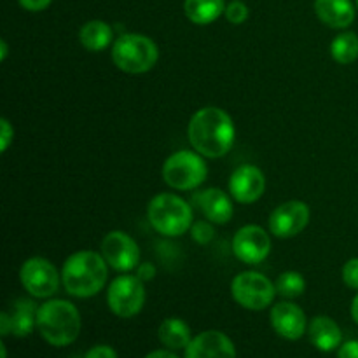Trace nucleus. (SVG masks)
I'll list each match as a JSON object with an SVG mask.
<instances>
[{
    "label": "nucleus",
    "mask_w": 358,
    "mask_h": 358,
    "mask_svg": "<svg viewBox=\"0 0 358 358\" xmlns=\"http://www.w3.org/2000/svg\"><path fill=\"white\" fill-rule=\"evenodd\" d=\"M315 13L322 23L338 30L348 28L357 16L352 0H315Z\"/></svg>",
    "instance_id": "obj_17"
},
{
    "label": "nucleus",
    "mask_w": 358,
    "mask_h": 358,
    "mask_svg": "<svg viewBox=\"0 0 358 358\" xmlns=\"http://www.w3.org/2000/svg\"><path fill=\"white\" fill-rule=\"evenodd\" d=\"M7 55H9V49H7V42L2 38V41H0V59H2V62H6Z\"/></svg>",
    "instance_id": "obj_36"
},
{
    "label": "nucleus",
    "mask_w": 358,
    "mask_h": 358,
    "mask_svg": "<svg viewBox=\"0 0 358 358\" xmlns=\"http://www.w3.org/2000/svg\"><path fill=\"white\" fill-rule=\"evenodd\" d=\"M112 38H114V30H112L110 24L101 20L87 21L79 30V42L91 52L107 49Z\"/></svg>",
    "instance_id": "obj_21"
},
{
    "label": "nucleus",
    "mask_w": 358,
    "mask_h": 358,
    "mask_svg": "<svg viewBox=\"0 0 358 358\" xmlns=\"http://www.w3.org/2000/svg\"><path fill=\"white\" fill-rule=\"evenodd\" d=\"M84 358H117V353H115L114 348H110V346L100 345L91 348Z\"/></svg>",
    "instance_id": "obj_30"
},
{
    "label": "nucleus",
    "mask_w": 358,
    "mask_h": 358,
    "mask_svg": "<svg viewBox=\"0 0 358 358\" xmlns=\"http://www.w3.org/2000/svg\"><path fill=\"white\" fill-rule=\"evenodd\" d=\"M224 14H226V20L231 24H241L248 20V14L250 13H248L247 3H243L241 0H233V2L226 6Z\"/></svg>",
    "instance_id": "obj_25"
},
{
    "label": "nucleus",
    "mask_w": 358,
    "mask_h": 358,
    "mask_svg": "<svg viewBox=\"0 0 358 358\" xmlns=\"http://www.w3.org/2000/svg\"><path fill=\"white\" fill-rule=\"evenodd\" d=\"M0 334H2V336H7V334H10L9 317H7V313H6V311H3V313L0 315Z\"/></svg>",
    "instance_id": "obj_33"
},
{
    "label": "nucleus",
    "mask_w": 358,
    "mask_h": 358,
    "mask_svg": "<svg viewBox=\"0 0 358 358\" xmlns=\"http://www.w3.org/2000/svg\"><path fill=\"white\" fill-rule=\"evenodd\" d=\"M145 358H178L175 353L168 352V350H156V352L149 353Z\"/></svg>",
    "instance_id": "obj_34"
},
{
    "label": "nucleus",
    "mask_w": 358,
    "mask_h": 358,
    "mask_svg": "<svg viewBox=\"0 0 358 358\" xmlns=\"http://www.w3.org/2000/svg\"><path fill=\"white\" fill-rule=\"evenodd\" d=\"M231 294L233 299L245 310L262 311L271 306L278 292L275 283L268 276L257 271H245L234 276L231 283Z\"/></svg>",
    "instance_id": "obj_7"
},
{
    "label": "nucleus",
    "mask_w": 358,
    "mask_h": 358,
    "mask_svg": "<svg viewBox=\"0 0 358 358\" xmlns=\"http://www.w3.org/2000/svg\"><path fill=\"white\" fill-rule=\"evenodd\" d=\"M147 219L159 234L177 238L192 227V206L180 196L161 192L154 196L147 206Z\"/></svg>",
    "instance_id": "obj_4"
},
{
    "label": "nucleus",
    "mask_w": 358,
    "mask_h": 358,
    "mask_svg": "<svg viewBox=\"0 0 358 358\" xmlns=\"http://www.w3.org/2000/svg\"><path fill=\"white\" fill-rule=\"evenodd\" d=\"M266 191V177L261 168L254 164H243L236 168L229 178V192L234 201L250 205L259 201Z\"/></svg>",
    "instance_id": "obj_13"
},
{
    "label": "nucleus",
    "mask_w": 358,
    "mask_h": 358,
    "mask_svg": "<svg viewBox=\"0 0 358 358\" xmlns=\"http://www.w3.org/2000/svg\"><path fill=\"white\" fill-rule=\"evenodd\" d=\"M37 329L51 346H69L79 338L80 313L65 299H49L37 311Z\"/></svg>",
    "instance_id": "obj_3"
},
{
    "label": "nucleus",
    "mask_w": 358,
    "mask_h": 358,
    "mask_svg": "<svg viewBox=\"0 0 358 358\" xmlns=\"http://www.w3.org/2000/svg\"><path fill=\"white\" fill-rule=\"evenodd\" d=\"M20 6L24 10H30V13H41V10L48 9L52 3V0H17Z\"/></svg>",
    "instance_id": "obj_29"
},
{
    "label": "nucleus",
    "mask_w": 358,
    "mask_h": 358,
    "mask_svg": "<svg viewBox=\"0 0 358 358\" xmlns=\"http://www.w3.org/2000/svg\"><path fill=\"white\" fill-rule=\"evenodd\" d=\"M271 325L276 334L289 341H297L306 332V315L297 304L290 301H282L271 310Z\"/></svg>",
    "instance_id": "obj_14"
},
{
    "label": "nucleus",
    "mask_w": 358,
    "mask_h": 358,
    "mask_svg": "<svg viewBox=\"0 0 358 358\" xmlns=\"http://www.w3.org/2000/svg\"><path fill=\"white\" fill-rule=\"evenodd\" d=\"M226 6V0H184V13L191 23L205 27L219 20Z\"/></svg>",
    "instance_id": "obj_20"
},
{
    "label": "nucleus",
    "mask_w": 358,
    "mask_h": 358,
    "mask_svg": "<svg viewBox=\"0 0 358 358\" xmlns=\"http://www.w3.org/2000/svg\"><path fill=\"white\" fill-rule=\"evenodd\" d=\"M352 317H353V320H355V324L358 325V294L353 297V301H352Z\"/></svg>",
    "instance_id": "obj_35"
},
{
    "label": "nucleus",
    "mask_w": 358,
    "mask_h": 358,
    "mask_svg": "<svg viewBox=\"0 0 358 358\" xmlns=\"http://www.w3.org/2000/svg\"><path fill=\"white\" fill-rule=\"evenodd\" d=\"M357 7H358V0H357Z\"/></svg>",
    "instance_id": "obj_38"
},
{
    "label": "nucleus",
    "mask_w": 358,
    "mask_h": 358,
    "mask_svg": "<svg viewBox=\"0 0 358 358\" xmlns=\"http://www.w3.org/2000/svg\"><path fill=\"white\" fill-rule=\"evenodd\" d=\"M338 358H358V341H346L341 345Z\"/></svg>",
    "instance_id": "obj_32"
},
{
    "label": "nucleus",
    "mask_w": 358,
    "mask_h": 358,
    "mask_svg": "<svg viewBox=\"0 0 358 358\" xmlns=\"http://www.w3.org/2000/svg\"><path fill=\"white\" fill-rule=\"evenodd\" d=\"M213 234H215V229L210 222L206 220H198V222L192 224L191 227V238L199 245H206L213 240Z\"/></svg>",
    "instance_id": "obj_26"
},
{
    "label": "nucleus",
    "mask_w": 358,
    "mask_h": 358,
    "mask_svg": "<svg viewBox=\"0 0 358 358\" xmlns=\"http://www.w3.org/2000/svg\"><path fill=\"white\" fill-rule=\"evenodd\" d=\"M208 175L203 156L194 150H177L163 164V180L177 191H194Z\"/></svg>",
    "instance_id": "obj_6"
},
{
    "label": "nucleus",
    "mask_w": 358,
    "mask_h": 358,
    "mask_svg": "<svg viewBox=\"0 0 358 358\" xmlns=\"http://www.w3.org/2000/svg\"><path fill=\"white\" fill-rule=\"evenodd\" d=\"M343 282L350 289L358 290V257L350 259L343 266Z\"/></svg>",
    "instance_id": "obj_27"
},
{
    "label": "nucleus",
    "mask_w": 358,
    "mask_h": 358,
    "mask_svg": "<svg viewBox=\"0 0 358 358\" xmlns=\"http://www.w3.org/2000/svg\"><path fill=\"white\" fill-rule=\"evenodd\" d=\"M159 341L170 350L187 348L189 343L192 341L191 329L180 318H166L159 325Z\"/></svg>",
    "instance_id": "obj_22"
},
{
    "label": "nucleus",
    "mask_w": 358,
    "mask_h": 358,
    "mask_svg": "<svg viewBox=\"0 0 358 358\" xmlns=\"http://www.w3.org/2000/svg\"><path fill=\"white\" fill-rule=\"evenodd\" d=\"M14 140V128L10 126L9 119H0V152H6Z\"/></svg>",
    "instance_id": "obj_28"
},
{
    "label": "nucleus",
    "mask_w": 358,
    "mask_h": 358,
    "mask_svg": "<svg viewBox=\"0 0 358 358\" xmlns=\"http://www.w3.org/2000/svg\"><path fill=\"white\" fill-rule=\"evenodd\" d=\"M37 311L38 306H35L34 301L30 299H17L13 303L9 311H6L9 317L10 334L16 338H27L37 327Z\"/></svg>",
    "instance_id": "obj_19"
},
{
    "label": "nucleus",
    "mask_w": 358,
    "mask_h": 358,
    "mask_svg": "<svg viewBox=\"0 0 358 358\" xmlns=\"http://www.w3.org/2000/svg\"><path fill=\"white\" fill-rule=\"evenodd\" d=\"M59 273L51 261L44 257H31L23 262L20 269L21 285L30 296L48 299L58 292Z\"/></svg>",
    "instance_id": "obj_9"
},
{
    "label": "nucleus",
    "mask_w": 358,
    "mask_h": 358,
    "mask_svg": "<svg viewBox=\"0 0 358 358\" xmlns=\"http://www.w3.org/2000/svg\"><path fill=\"white\" fill-rule=\"evenodd\" d=\"M271 252V238L261 226H243L233 238V254L243 264H261Z\"/></svg>",
    "instance_id": "obj_12"
},
{
    "label": "nucleus",
    "mask_w": 358,
    "mask_h": 358,
    "mask_svg": "<svg viewBox=\"0 0 358 358\" xmlns=\"http://www.w3.org/2000/svg\"><path fill=\"white\" fill-rule=\"evenodd\" d=\"M101 255L112 269L128 273L138 268L140 248L124 231H110L101 241Z\"/></svg>",
    "instance_id": "obj_10"
},
{
    "label": "nucleus",
    "mask_w": 358,
    "mask_h": 358,
    "mask_svg": "<svg viewBox=\"0 0 358 358\" xmlns=\"http://www.w3.org/2000/svg\"><path fill=\"white\" fill-rule=\"evenodd\" d=\"M159 58L156 42L142 34H122L112 44V62L121 72L145 73L154 69Z\"/></svg>",
    "instance_id": "obj_5"
},
{
    "label": "nucleus",
    "mask_w": 358,
    "mask_h": 358,
    "mask_svg": "<svg viewBox=\"0 0 358 358\" xmlns=\"http://www.w3.org/2000/svg\"><path fill=\"white\" fill-rule=\"evenodd\" d=\"M0 355H2V358H7V348H6V343H0Z\"/></svg>",
    "instance_id": "obj_37"
},
{
    "label": "nucleus",
    "mask_w": 358,
    "mask_h": 358,
    "mask_svg": "<svg viewBox=\"0 0 358 358\" xmlns=\"http://www.w3.org/2000/svg\"><path fill=\"white\" fill-rule=\"evenodd\" d=\"M107 304L119 318H131L145 304V287L136 275H121L112 280L107 290Z\"/></svg>",
    "instance_id": "obj_8"
},
{
    "label": "nucleus",
    "mask_w": 358,
    "mask_h": 358,
    "mask_svg": "<svg viewBox=\"0 0 358 358\" xmlns=\"http://www.w3.org/2000/svg\"><path fill=\"white\" fill-rule=\"evenodd\" d=\"M108 278V264L103 255L93 250H80L70 255L62 269V282L66 292L77 299H87L100 292Z\"/></svg>",
    "instance_id": "obj_2"
},
{
    "label": "nucleus",
    "mask_w": 358,
    "mask_h": 358,
    "mask_svg": "<svg viewBox=\"0 0 358 358\" xmlns=\"http://www.w3.org/2000/svg\"><path fill=\"white\" fill-rule=\"evenodd\" d=\"M310 206L299 199L282 203L269 215V231L276 238H294L310 224Z\"/></svg>",
    "instance_id": "obj_11"
},
{
    "label": "nucleus",
    "mask_w": 358,
    "mask_h": 358,
    "mask_svg": "<svg viewBox=\"0 0 358 358\" xmlns=\"http://www.w3.org/2000/svg\"><path fill=\"white\" fill-rule=\"evenodd\" d=\"M311 345L320 352H334L341 346L343 332L331 317H315L308 327Z\"/></svg>",
    "instance_id": "obj_18"
},
{
    "label": "nucleus",
    "mask_w": 358,
    "mask_h": 358,
    "mask_svg": "<svg viewBox=\"0 0 358 358\" xmlns=\"http://www.w3.org/2000/svg\"><path fill=\"white\" fill-rule=\"evenodd\" d=\"M185 358H236V348L224 332L206 331L192 338Z\"/></svg>",
    "instance_id": "obj_15"
},
{
    "label": "nucleus",
    "mask_w": 358,
    "mask_h": 358,
    "mask_svg": "<svg viewBox=\"0 0 358 358\" xmlns=\"http://www.w3.org/2000/svg\"><path fill=\"white\" fill-rule=\"evenodd\" d=\"M331 56L334 62L341 65H350V63L358 59V35L355 31H343L332 41Z\"/></svg>",
    "instance_id": "obj_23"
},
{
    "label": "nucleus",
    "mask_w": 358,
    "mask_h": 358,
    "mask_svg": "<svg viewBox=\"0 0 358 358\" xmlns=\"http://www.w3.org/2000/svg\"><path fill=\"white\" fill-rule=\"evenodd\" d=\"M187 136L196 152L203 157L219 159L233 149L236 128L226 110L219 107H203L192 114Z\"/></svg>",
    "instance_id": "obj_1"
},
{
    "label": "nucleus",
    "mask_w": 358,
    "mask_h": 358,
    "mask_svg": "<svg viewBox=\"0 0 358 358\" xmlns=\"http://www.w3.org/2000/svg\"><path fill=\"white\" fill-rule=\"evenodd\" d=\"M194 205L201 210L212 224H227L234 215V206L229 196L219 187H210L192 196Z\"/></svg>",
    "instance_id": "obj_16"
},
{
    "label": "nucleus",
    "mask_w": 358,
    "mask_h": 358,
    "mask_svg": "<svg viewBox=\"0 0 358 358\" xmlns=\"http://www.w3.org/2000/svg\"><path fill=\"white\" fill-rule=\"evenodd\" d=\"M136 276H138L143 283L149 282V280H152L154 276H156V268H154L150 262H143V264H138V268H136Z\"/></svg>",
    "instance_id": "obj_31"
},
{
    "label": "nucleus",
    "mask_w": 358,
    "mask_h": 358,
    "mask_svg": "<svg viewBox=\"0 0 358 358\" xmlns=\"http://www.w3.org/2000/svg\"><path fill=\"white\" fill-rule=\"evenodd\" d=\"M275 287L280 296L287 297V299H294V297H299L304 294V290H306V280H304V276L301 273L285 271L276 278Z\"/></svg>",
    "instance_id": "obj_24"
}]
</instances>
